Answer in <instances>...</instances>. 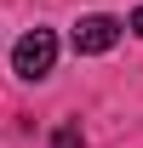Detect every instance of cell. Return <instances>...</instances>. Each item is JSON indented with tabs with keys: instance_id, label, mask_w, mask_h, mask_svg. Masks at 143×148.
I'll use <instances>...</instances> for the list:
<instances>
[{
	"instance_id": "cell-1",
	"label": "cell",
	"mask_w": 143,
	"mask_h": 148,
	"mask_svg": "<svg viewBox=\"0 0 143 148\" xmlns=\"http://www.w3.org/2000/svg\"><path fill=\"white\" fill-rule=\"evenodd\" d=\"M57 63V34L52 29H29V34L12 46V69H17V80H46Z\"/></svg>"
},
{
	"instance_id": "cell-3",
	"label": "cell",
	"mask_w": 143,
	"mask_h": 148,
	"mask_svg": "<svg viewBox=\"0 0 143 148\" xmlns=\"http://www.w3.org/2000/svg\"><path fill=\"white\" fill-rule=\"evenodd\" d=\"M52 148H86V137H80V125H57V137H52Z\"/></svg>"
},
{
	"instance_id": "cell-2",
	"label": "cell",
	"mask_w": 143,
	"mask_h": 148,
	"mask_svg": "<svg viewBox=\"0 0 143 148\" xmlns=\"http://www.w3.org/2000/svg\"><path fill=\"white\" fill-rule=\"evenodd\" d=\"M115 40H120V23L103 17V12H92V17L74 23V51H80V57H103Z\"/></svg>"
},
{
	"instance_id": "cell-4",
	"label": "cell",
	"mask_w": 143,
	"mask_h": 148,
	"mask_svg": "<svg viewBox=\"0 0 143 148\" xmlns=\"http://www.w3.org/2000/svg\"><path fill=\"white\" fill-rule=\"evenodd\" d=\"M132 29H137V34H143V6H137V12H132Z\"/></svg>"
}]
</instances>
